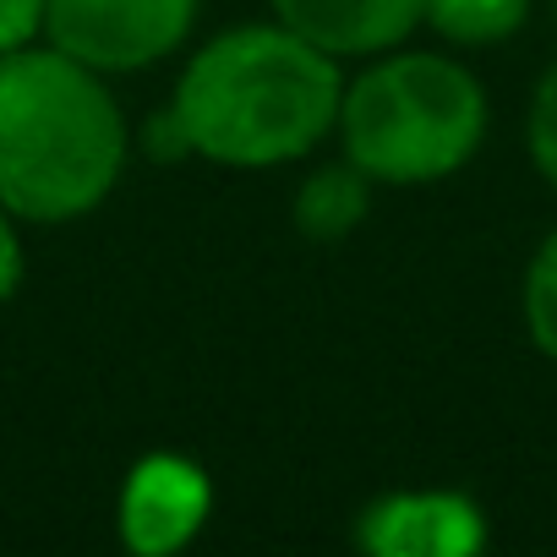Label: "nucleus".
Here are the masks:
<instances>
[{"instance_id": "nucleus-1", "label": "nucleus", "mask_w": 557, "mask_h": 557, "mask_svg": "<svg viewBox=\"0 0 557 557\" xmlns=\"http://www.w3.org/2000/svg\"><path fill=\"white\" fill-rule=\"evenodd\" d=\"M345 72L285 23H235L202 39L170 94L191 159L273 170L307 159L339 121Z\"/></svg>"}, {"instance_id": "nucleus-2", "label": "nucleus", "mask_w": 557, "mask_h": 557, "mask_svg": "<svg viewBox=\"0 0 557 557\" xmlns=\"http://www.w3.org/2000/svg\"><path fill=\"white\" fill-rule=\"evenodd\" d=\"M132 159V126L110 77L28 45L0 55V202L23 224H77L110 202Z\"/></svg>"}, {"instance_id": "nucleus-3", "label": "nucleus", "mask_w": 557, "mask_h": 557, "mask_svg": "<svg viewBox=\"0 0 557 557\" xmlns=\"http://www.w3.org/2000/svg\"><path fill=\"white\" fill-rule=\"evenodd\" d=\"M486 88L443 50H388L345 77L334 137L372 186H432L486 143Z\"/></svg>"}, {"instance_id": "nucleus-4", "label": "nucleus", "mask_w": 557, "mask_h": 557, "mask_svg": "<svg viewBox=\"0 0 557 557\" xmlns=\"http://www.w3.org/2000/svg\"><path fill=\"white\" fill-rule=\"evenodd\" d=\"M202 0H50L45 45L99 77H126L191 45Z\"/></svg>"}, {"instance_id": "nucleus-5", "label": "nucleus", "mask_w": 557, "mask_h": 557, "mask_svg": "<svg viewBox=\"0 0 557 557\" xmlns=\"http://www.w3.org/2000/svg\"><path fill=\"white\" fill-rule=\"evenodd\" d=\"M213 519V475L175 448L132 459L115 492V541L132 557H175Z\"/></svg>"}, {"instance_id": "nucleus-6", "label": "nucleus", "mask_w": 557, "mask_h": 557, "mask_svg": "<svg viewBox=\"0 0 557 557\" xmlns=\"http://www.w3.org/2000/svg\"><path fill=\"white\" fill-rule=\"evenodd\" d=\"M486 541V508L454 486H399L356 513V546L372 557H475Z\"/></svg>"}, {"instance_id": "nucleus-7", "label": "nucleus", "mask_w": 557, "mask_h": 557, "mask_svg": "<svg viewBox=\"0 0 557 557\" xmlns=\"http://www.w3.org/2000/svg\"><path fill=\"white\" fill-rule=\"evenodd\" d=\"M421 7L426 0H273V23H285L312 50L345 66L410 45V34L421 28Z\"/></svg>"}, {"instance_id": "nucleus-8", "label": "nucleus", "mask_w": 557, "mask_h": 557, "mask_svg": "<svg viewBox=\"0 0 557 557\" xmlns=\"http://www.w3.org/2000/svg\"><path fill=\"white\" fill-rule=\"evenodd\" d=\"M372 213V175H361L345 153L323 170H312L296 186V230L307 240H345Z\"/></svg>"}, {"instance_id": "nucleus-9", "label": "nucleus", "mask_w": 557, "mask_h": 557, "mask_svg": "<svg viewBox=\"0 0 557 557\" xmlns=\"http://www.w3.org/2000/svg\"><path fill=\"white\" fill-rule=\"evenodd\" d=\"M530 23V0H426L421 28H432L454 50H492L508 45Z\"/></svg>"}, {"instance_id": "nucleus-10", "label": "nucleus", "mask_w": 557, "mask_h": 557, "mask_svg": "<svg viewBox=\"0 0 557 557\" xmlns=\"http://www.w3.org/2000/svg\"><path fill=\"white\" fill-rule=\"evenodd\" d=\"M519 312L530 345L557 367V230L541 235V246L524 262V285H519Z\"/></svg>"}, {"instance_id": "nucleus-11", "label": "nucleus", "mask_w": 557, "mask_h": 557, "mask_svg": "<svg viewBox=\"0 0 557 557\" xmlns=\"http://www.w3.org/2000/svg\"><path fill=\"white\" fill-rule=\"evenodd\" d=\"M524 153L535 164V175L557 191V61L541 72L530 110H524Z\"/></svg>"}, {"instance_id": "nucleus-12", "label": "nucleus", "mask_w": 557, "mask_h": 557, "mask_svg": "<svg viewBox=\"0 0 557 557\" xmlns=\"http://www.w3.org/2000/svg\"><path fill=\"white\" fill-rule=\"evenodd\" d=\"M45 7L50 0H0V55L45 39Z\"/></svg>"}, {"instance_id": "nucleus-13", "label": "nucleus", "mask_w": 557, "mask_h": 557, "mask_svg": "<svg viewBox=\"0 0 557 557\" xmlns=\"http://www.w3.org/2000/svg\"><path fill=\"white\" fill-rule=\"evenodd\" d=\"M28 278V251H23V219L0 202V307H7Z\"/></svg>"}, {"instance_id": "nucleus-14", "label": "nucleus", "mask_w": 557, "mask_h": 557, "mask_svg": "<svg viewBox=\"0 0 557 557\" xmlns=\"http://www.w3.org/2000/svg\"><path fill=\"white\" fill-rule=\"evenodd\" d=\"M552 12H557V0H552Z\"/></svg>"}]
</instances>
